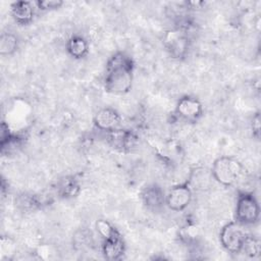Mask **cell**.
<instances>
[{
	"label": "cell",
	"instance_id": "ac0fdd59",
	"mask_svg": "<svg viewBox=\"0 0 261 261\" xmlns=\"http://www.w3.org/2000/svg\"><path fill=\"white\" fill-rule=\"evenodd\" d=\"M63 4L62 1L60 0H40L36 2L37 7L40 10H52V9H57Z\"/></svg>",
	"mask_w": 261,
	"mask_h": 261
},
{
	"label": "cell",
	"instance_id": "7a4b0ae2",
	"mask_svg": "<svg viewBox=\"0 0 261 261\" xmlns=\"http://www.w3.org/2000/svg\"><path fill=\"white\" fill-rule=\"evenodd\" d=\"M243 173V164L231 156H220L216 158L211 167L212 178L224 187L234 185Z\"/></svg>",
	"mask_w": 261,
	"mask_h": 261
},
{
	"label": "cell",
	"instance_id": "ba28073f",
	"mask_svg": "<svg viewBox=\"0 0 261 261\" xmlns=\"http://www.w3.org/2000/svg\"><path fill=\"white\" fill-rule=\"evenodd\" d=\"M120 122V114L112 107H103L99 109L93 118V123L95 127L105 133H109L116 128H119Z\"/></svg>",
	"mask_w": 261,
	"mask_h": 261
},
{
	"label": "cell",
	"instance_id": "4fadbf2b",
	"mask_svg": "<svg viewBox=\"0 0 261 261\" xmlns=\"http://www.w3.org/2000/svg\"><path fill=\"white\" fill-rule=\"evenodd\" d=\"M89 49L88 41L80 35L71 36L66 42V50L68 54L75 59H82L86 57L89 53Z\"/></svg>",
	"mask_w": 261,
	"mask_h": 261
},
{
	"label": "cell",
	"instance_id": "277c9868",
	"mask_svg": "<svg viewBox=\"0 0 261 261\" xmlns=\"http://www.w3.org/2000/svg\"><path fill=\"white\" fill-rule=\"evenodd\" d=\"M248 233L244 225L236 220L225 223L219 232V241L222 248L230 254H240Z\"/></svg>",
	"mask_w": 261,
	"mask_h": 261
},
{
	"label": "cell",
	"instance_id": "7c38bea8",
	"mask_svg": "<svg viewBox=\"0 0 261 261\" xmlns=\"http://www.w3.org/2000/svg\"><path fill=\"white\" fill-rule=\"evenodd\" d=\"M10 11L15 22L21 25L31 23L35 14L34 4L29 1H16L12 3Z\"/></svg>",
	"mask_w": 261,
	"mask_h": 261
},
{
	"label": "cell",
	"instance_id": "e0dca14e",
	"mask_svg": "<svg viewBox=\"0 0 261 261\" xmlns=\"http://www.w3.org/2000/svg\"><path fill=\"white\" fill-rule=\"evenodd\" d=\"M95 226H96L98 234L102 238V240L111 238V237L119 233L118 230L108 220H105V219L97 220Z\"/></svg>",
	"mask_w": 261,
	"mask_h": 261
},
{
	"label": "cell",
	"instance_id": "6da1fadb",
	"mask_svg": "<svg viewBox=\"0 0 261 261\" xmlns=\"http://www.w3.org/2000/svg\"><path fill=\"white\" fill-rule=\"evenodd\" d=\"M134 61L123 52L114 53L107 61L104 76L105 91L114 95L129 92L134 80Z\"/></svg>",
	"mask_w": 261,
	"mask_h": 261
},
{
	"label": "cell",
	"instance_id": "30bf717a",
	"mask_svg": "<svg viewBox=\"0 0 261 261\" xmlns=\"http://www.w3.org/2000/svg\"><path fill=\"white\" fill-rule=\"evenodd\" d=\"M141 200L144 206L151 211H159L165 206L166 194L158 184H149L141 191Z\"/></svg>",
	"mask_w": 261,
	"mask_h": 261
},
{
	"label": "cell",
	"instance_id": "52a82bcc",
	"mask_svg": "<svg viewBox=\"0 0 261 261\" xmlns=\"http://www.w3.org/2000/svg\"><path fill=\"white\" fill-rule=\"evenodd\" d=\"M174 111L179 118L188 122H196L203 114V105L196 97L186 95L178 99Z\"/></svg>",
	"mask_w": 261,
	"mask_h": 261
},
{
	"label": "cell",
	"instance_id": "8992f818",
	"mask_svg": "<svg viewBox=\"0 0 261 261\" xmlns=\"http://www.w3.org/2000/svg\"><path fill=\"white\" fill-rule=\"evenodd\" d=\"M193 191L189 182L173 186L165 197V205L174 212L184 211L192 202Z\"/></svg>",
	"mask_w": 261,
	"mask_h": 261
},
{
	"label": "cell",
	"instance_id": "8fae6325",
	"mask_svg": "<svg viewBox=\"0 0 261 261\" xmlns=\"http://www.w3.org/2000/svg\"><path fill=\"white\" fill-rule=\"evenodd\" d=\"M102 241L101 249L104 258L108 260H118L122 257L125 251V244L120 233Z\"/></svg>",
	"mask_w": 261,
	"mask_h": 261
},
{
	"label": "cell",
	"instance_id": "5b68a950",
	"mask_svg": "<svg viewBox=\"0 0 261 261\" xmlns=\"http://www.w3.org/2000/svg\"><path fill=\"white\" fill-rule=\"evenodd\" d=\"M190 38L187 31L174 28L165 33L163 37V44L172 58L180 59L185 57L190 49Z\"/></svg>",
	"mask_w": 261,
	"mask_h": 261
},
{
	"label": "cell",
	"instance_id": "d6986e66",
	"mask_svg": "<svg viewBox=\"0 0 261 261\" xmlns=\"http://www.w3.org/2000/svg\"><path fill=\"white\" fill-rule=\"evenodd\" d=\"M252 130H253V135L256 138H259V134H260V116H259V113H256L255 116L253 117Z\"/></svg>",
	"mask_w": 261,
	"mask_h": 261
},
{
	"label": "cell",
	"instance_id": "3957f363",
	"mask_svg": "<svg viewBox=\"0 0 261 261\" xmlns=\"http://www.w3.org/2000/svg\"><path fill=\"white\" fill-rule=\"evenodd\" d=\"M236 221L245 225H253L259 221L260 218V205L251 192L241 191L238 193L236 209Z\"/></svg>",
	"mask_w": 261,
	"mask_h": 261
},
{
	"label": "cell",
	"instance_id": "9c48e42d",
	"mask_svg": "<svg viewBox=\"0 0 261 261\" xmlns=\"http://www.w3.org/2000/svg\"><path fill=\"white\" fill-rule=\"evenodd\" d=\"M106 136L109 144L121 152L130 151L138 145L139 142L138 136L129 129L116 128L112 132L106 133Z\"/></svg>",
	"mask_w": 261,
	"mask_h": 261
},
{
	"label": "cell",
	"instance_id": "9a60e30c",
	"mask_svg": "<svg viewBox=\"0 0 261 261\" xmlns=\"http://www.w3.org/2000/svg\"><path fill=\"white\" fill-rule=\"evenodd\" d=\"M18 48V39L12 33H2L0 37V54L12 55Z\"/></svg>",
	"mask_w": 261,
	"mask_h": 261
},
{
	"label": "cell",
	"instance_id": "5bb4252c",
	"mask_svg": "<svg viewBox=\"0 0 261 261\" xmlns=\"http://www.w3.org/2000/svg\"><path fill=\"white\" fill-rule=\"evenodd\" d=\"M57 191L63 198H73L80 194L81 185L74 176H65L58 182Z\"/></svg>",
	"mask_w": 261,
	"mask_h": 261
},
{
	"label": "cell",
	"instance_id": "2e32d148",
	"mask_svg": "<svg viewBox=\"0 0 261 261\" xmlns=\"http://www.w3.org/2000/svg\"><path fill=\"white\" fill-rule=\"evenodd\" d=\"M260 252H261V245H260L259 239L248 234L243 244L241 253H244L246 256L250 258H256L260 255Z\"/></svg>",
	"mask_w": 261,
	"mask_h": 261
}]
</instances>
